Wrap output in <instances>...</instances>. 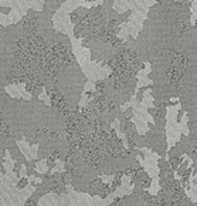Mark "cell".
Returning a JSON list of instances; mask_svg holds the SVG:
<instances>
[{"label": "cell", "mask_w": 197, "mask_h": 206, "mask_svg": "<svg viewBox=\"0 0 197 206\" xmlns=\"http://www.w3.org/2000/svg\"><path fill=\"white\" fill-rule=\"evenodd\" d=\"M0 11H2V13H5V14H7L10 11V9L9 7H0Z\"/></svg>", "instance_id": "obj_1"}]
</instances>
